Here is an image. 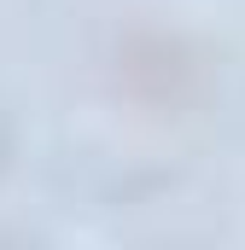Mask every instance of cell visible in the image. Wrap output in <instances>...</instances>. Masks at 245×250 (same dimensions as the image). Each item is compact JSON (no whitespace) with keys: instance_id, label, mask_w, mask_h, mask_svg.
<instances>
[{"instance_id":"1","label":"cell","mask_w":245,"mask_h":250,"mask_svg":"<svg viewBox=\"0 0 245 250\" xmlns=\"http://www.w3.org/2000/svg\"><path fill=\"white\" fill-rule=\"evenodd\" d=\"M111 64H117V87L152 117H187L210 87L198 47L175 29H128Z\"/></svg>"}]
</instances>
